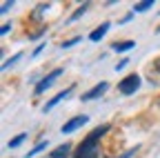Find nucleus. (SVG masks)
<instances>
[{"label":"nucleus","mask_w":160,"mask_h":158,"mask_svg":"<svg viewBox=\"0 0 160 158\" xmlns=\"http://www.w3.org/2000/svg\"><path fill=\"white\" fill-rule=\"evenodd\" d=\"M87 7H89V5H82V7H80V9H76V13H73V16L69 18V23H73V20H78V18H80V16H82V13L87 11Z\"/></svg>","instance_id":"11"},{"label":"nucleus","mask_w":160,"mask_h":158,"mask_svg":"<svg viewBox=\"0 0 160 158\" xmlns=\"http://www.w3.org/2000/svg\"><path fill=\"white\" fill-rule=\"evenodd\" d=\"M42 49H45V45H38V47H36V51H33V56H38V54L42 51Z\"/></svg>","instance_id":"19"},{"label":"nucleus","mask_w":160,"mask_h":158,"mask_svg":"<svg viewBox=\"0 0 160 158\" xmlns=\"http://www.w3.org/2000/svg\"><path fill=\"white\" fill-rule=\"evenodd\" d=\"M69 94H71V87H69V89H65V91H60L58 96H53V98H51V100H49V103L45 105V111H49V109H53V107H56V105H58L60 100H65V98H67Z\"/></svg>","instance_id":"6"},{"label":"nucleus","mask_w":160,"mask_h":158,"mask_svg":"<svg viewBox=\"0 0 160 158\" xmlns=\"http://www.w3.org/2000/svg\"><path fill=\"white\" fill-rule=\"evenodd\" d=\"M107 29H109V23H102L98 29H93V33H91L89 38H91V40H100V38H102V36L107 33Z\"/></svg>","instance_id":"8"},{"label":"nucleus","mask_w":160,"mask_h":158,"mask_svg":"<svg viewBox=\"0 0 160 158\" xmlns=\"http://www.w3.org/2000/svg\"><path fill=\"white\" fill-rule=\"evenodd\" d=\"M156 69L160 71V58H158V60H156Z\"/></svg>","instance_id":"21"},{"label":"nucleus","mask_w":160,"mask_h":158,"mask_svg":"<svg viewBox=\"0 0 160 158\" xmlns=\"http://www.w3.org/2000/svg\"><path fill=\"white\" fill-rule=\"evenodd\" d=\"M18 60H20V54H16V56H13V58H11V60H7V63H5V65H2V69H9V67H11V65H13V63H18Z\"/></svg>","instance_id":"15"},{"label":"nucleus","mask_w":160,"mask_h":158,"mask_svg":"<svg viewBox=\"0 0 160 158\" xmlns=\"http://www.w3.org/2000/svg\"><path fill=\"white\" fill-rule=\"evenodd\" d=\"M60 74H62V69H53V71H51L49 76H45L42 80L38 83V87H36V94H42L45 89H49V87L53 85V80H56V78H58Z\"/></svg>","instance_id":"4"},{"label":"nucleus","mask_w":160,"mask_h":158,"mask_svg":"<svg viewBox=\"0 0 160 158\" xmlns=\"http://www.w3.org/2000/svg\"><path fill=\"white\" fill-rule=\"evenodd\" d=\"M133 47V40H127V43H116L113 45V49L116 51H127V49H131Z\"/></svg>","instance_id":"10"},{"label":"nucleus","mask_w":160,"mask_h":158,"mask_svg":"<svg viewBox=\"0 0 160 158\" xmlns=\"http://www.w3.org/2000/svg\"><path fill=\"white\" fill-rule=\"evenodd\" d=\"M11 5H13V3H2V13H5V11H9V9H11Z\"/></svg>","instance_id":"17"},{"label":"nucleus","mask_w":160,"mask_h":158,"mask_svg":"<svg viewBox=\"0 0 160 158\" xmlns=\"http://www.w3.org/2000/svg\"><path fill=\"white\" fill-rule=\"evenodd\" d=\"M78 40H80V38H73V40H69V43H65V45H62V47H65V49H67V47H73V45H76V43H78Z\"/></svg>","instance_id":"16"},{"label":"nucleus","mask_w":160,"mask_h":158,"mask_svg":"<svg viewBox=\"0 0 160 158\" xmlns=\"http://www.w3.org/2000/svg\"><path fill=\"white\" fill-rule=\"evenodd\" d=\"M158 31H160V27H158Z\"/></svg>","instance_id":"22"},{"label":"nucleus","mask_w":160,"mask_h":158,"mask_svg":"<svg viewBox=\"0 0 160 158\" xmlns=\"http://www.w3.org/2000/svg\"><path fill=\"white\" fill-rule=\"evenodd\" d=\"M69 149H71V145H69V143H65V145L56 147V149L49 154V158H67V156H69Z\"/></svg>","instance_id":"7"},{"label":"nucleus","mask_w":160,"mask_h":158,"mask_svg":"<svg viewBox=\"0 0 160 158\" xmlns=\"http://www.w3.org/2000/svg\"><path fill=\"white\" fill-rule=\"evenodd\" d=\"M49 9V5L47 3H42V5H38L36 7V11H33V20H42V13Z\"/></svg>","instance_id":"9"},{"label":"nucleus","mask_w":160,"mask_h":158,"mask_svg":"<svg viewBox=\"0 0 160 158\" xmlns=\"http://www.w3.org/2000/svg\"><path fill=\"white\" fill-rule=\"evenodd\" d=\"M127 63H129V60H127V58H125V60H120V63H118V67H116V69H122V67H127Z\"/></svg>","instance_id":"18"},{"label":"nucleus","mask_w":160,"mask_h":158,"mask_svg":"<svg viewBox=\"0 0 160 158\" xmlns=\"http://www.w3.org/2000/svg\"><path fill=\"white\" fill-rule=\"evenodd\" d=\"M9 29H11V27H9V25H2V29H0V33H2V36H5V33H7V31H9Z\"/></svg>","instance_id":"20"},{"label":"nucleus","mask_w":160,"mask_h":158,"mask_svg":"<svg viewBox=\"0 0 160 158\" xmlns=\"http://www.w3.org/2000/svg\"><path fill=\"white\" fill-rule=\"evenodd\" d=\"M107 83H100V85H96L91 91H87V94H82V100H93V98H98V96H102L105 91H107Z\"/></svg>","instance_id":"5"},{"label":"nucleus","mask_w":160,"mask_h":158,"mask_svg":"<svg viewBox=\"0 0 160 158\" xmlns=\"http://www.w3.org/2000/svg\"><path fill=\"white\" fill-rule=\"evenodd\" d=\"M151 5L153 3H138L136 5V11H147V9H151Z\"/></svg>","instance_id":"13"},{"label":"nucleus","mask_w":160,"mask_h":158,"mask_svg":"<svg viewBox=\"0 0 160 158\" xmlns=\"http://www.w3.org/2000/svg\"><path fill=\"white\" fill-rule=\"evenodd\" d=\"M22 140H25V134H18L16 138H11V140H9V147H18Z\"/></svg>","instance_id":"12"},{"label":"nucleus","mask_w":160,"mask_h":158,"mask_svg":"<svg viewBox=\"0 0 160 158\" xmlns=\"http://www.w3.org/2000/svg\"><path fill=\"white\" fill-rule=\"evenodd\" d=\"M138 87H140V76H136V74H131V76L122 78V80H120V85H118L120 94H125V96L136 94V91H138Z\"/></svg>","instance_id":"2"},{"label":"nucleus","mask_w":160,"mask_h":158,"mask_svg":"<svg viewBox=\"0 0 160 158\" xmlns=\"http://www.w3.org/2000/svg\"><path fill=\"white\" fill-rule=\"evenodd\" d=\"M45 147H47V143H40V145H38V147H33V149H31V151H29V156H27V158H31V156H36V154H38V151H42V149H45Z\"/></svg>","instance_id":"14"},{"label":"nucleus","mask_w":160,"mask_h":158,"mask_svg":"<svg viewBox=\"0 0 160 158\" xmlns=\"http://www.w3.org/2000/svg\"><path fill=\"white\" fill-rule=\"evenodd\" d=\"M85 123H89V118H87V116H76V118H71L69 123H65L60 131H62V134H73L76 129H80Z\"/></svg>","instance_id":"3"},{"label":"nucleus","mask_w":160,"mask_h":158,"mask_svg":"<svg viewBox=\"0 0 160 158\" xmlns=\"http://www.w3.org/2000/svg\"><path fill=\"white\" fill-rule=\"evenodd\" d=\"M109 131V127L107 125H102V127H96L85 140H82V145L78 147V151H76V158H98V138L100 136H105Z\"/></svg>","instance_id":"1"}]
</instances>
